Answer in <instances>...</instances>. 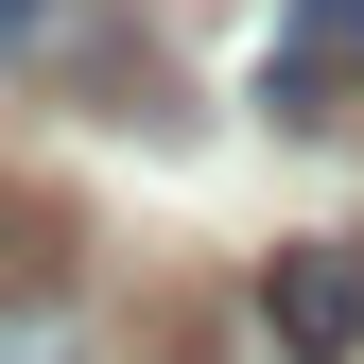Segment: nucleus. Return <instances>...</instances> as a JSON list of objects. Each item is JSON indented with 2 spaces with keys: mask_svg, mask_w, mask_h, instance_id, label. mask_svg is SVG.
Instances as JSON below:
<instances>
[{
  "mask_svg": "<svg viewBox=\"0 0 364 364\" xmlns=\"http://www.w3.org/2000/svg\"><path fill=\"white\" fill-rule=\"evenodd\" d=\"M347 87H364V0H295L278 53H260V105L312 139V122H347Z\"/></svg>",
  "mask_w": 364,
  "mask_h": 364,
  "instance_id": "2",
  "label": "nucleus"
},
{
  "mask_svg": "<svg viewBox=\"0 0 364 364\" xmlns=\"http://www.w3.org/2000/svg\"><path fill=\"white\" fill-rule=\"evenodd\" d=\"M260 330H278V364H364V243L347 225L260 260Z\"/></svg>",
  "mask_w": 364,
  "mask_h": 364,
  "instance_id": "1",
  "label": "nucleus"
}]
</instances>
